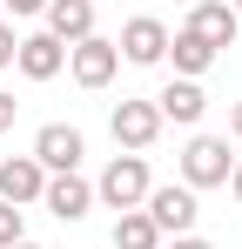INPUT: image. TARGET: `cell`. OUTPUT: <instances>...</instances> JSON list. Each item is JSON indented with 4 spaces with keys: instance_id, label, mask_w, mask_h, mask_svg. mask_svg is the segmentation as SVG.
Segmentation results:
<instances>
[{
    "instance_id": "cell-4",
    "label": "cell",
    "mask_w": 242,
    "mask_h": 249,
    "mask_svg": "<svg viewBox=\"0 0 242 249\" xmlns=\"http://www.w3.org/2000/svg\"><path fill=\"white\" fill-rule=\"evenodd\" d=\"M81 155H87V142H81L74 122H47V128L34 135V162L47 168V175H74Z\"/></svg>"
},
{
    "instance_id": "cell-13",
    "label": "cell",
    "mask_w": 242,
    "mask_h": 249,
    "mask_svg": "<svg viewBox=\"0 0 242 249\" xmlns=\"http://www.w3.org/2000/svg\"><path fill=\"white\" fill-rule=\"evenodd\" d=\"M47 34L61 47L87 41V34H94V0H54V7H47Z\"/></svg>"
},
{
    "instance_id": "cell-8",
    "label": "cell",
    "mask_w": 242,
    "mask_h": 249,
    "mask_svg": "<svg viewBox=\"0 0 242 249\" xmlns=\"http://www.w3.org/2000/svg\"><path fill=\"white\" fill-rule=\"evenodd\" d=\"M40 209H47L54 222H87V209H94V182H87V175H47Z\"/></svg>"
},
{
    "instance_id": "cell-19",
    "label": "cell",
    "mask_w": 242,
    "mask_h": 249,
    "mask_svg": "<svg viewBox=\"0 0 242 249\" xmlns=\"http://www.w3.org/2000/svg\"><path fill=\"white\" fill-rule=\"evenodd\" d=\"M14 115H20V101H14V94H7V88H0V135H7V128H14Z\"/></svg>"
},
{
    "instance_id": "cell-1",
    "label": "cell",
    "mask_w": 242,
    "mask_h": 249,
    "mask_svg": "<svg viewBox=\"0 0 242 249\" xmlns=\"http://www.w3.org/2000/svg\"><path fill=\"white\" fill-rule=\"evenodd\" d=\"M148 189H155V175H148V155H115V162L101 168V182H94V202L108 209H141L148 202Z\"/></svg>"
},
{
    "instance_id": "cell-3",
    "label": "cell",
    "mask_w": 242,
    "mask_h": 249,
    "mask_svg": "<svg viewBox=\"0 0 242 249\" xmlns=\"http://www.w3.org/2000/svg\"><path fill=\"white\" fill-rule=\"evenodd\" d=\"M148 215H155V229L161 236H195V189H189V182H161V189H148Z\"/></svg>"
},
{
    "instance_id": "cell-2",
    "label": "cell",
    "mask_w": 242,
    "mask_h": 249,
    "mask_svg": "<svg viewBox=\"0 0 242 249\" xmlns=\"http://www.w3.org/2000/svg\"><path fill=\"white\" fill-rule=\"evenodd\" d=\"M229 175H236V155H229L222 135H195L182 148V182L189 189H229Z\"/></svg>"
},
{
    "instance_id": "cell-23",
    "label": "cell",
    "mask_w": 242,
    "mask_h": 249,
    "mask_svg": "<svg viewBox=\"0 0 242 249\" xmlns=\"http://www.w3.org/2000/svg\"><path fill=\"white\" fill-rule=\"evenodd\" d=\"M14 249H40V243H14Z\"/></svg>"
},
{
    "instance_id": "cell-11",
    "label": "cell",
    "mask_w": 242,
    "mask_h": 249,
    "mask_svg": "<svg viewBox=\"0 0 242 249\" xmlns=\"http://www.w3.org/2000/svg\"><path fill=\"white\" fill-rule=\"evenodd\" d=\"M14 68H20L27 81H54V74L68 68V47L54 41V34H20V54H14Z\"/></svg>"
},
{
    "instance_id": "cell-22",
    "label": "cell",
    "mask_w": 242,
    "mask_h": 249,
    "mask_svg": "<svg viewBox=\"0 0 242 249\" xmlns=\"http://www.w3.org/2000/svg\"><path fill=\"white\" fill-rule=\"evenodd\" d=\"M229 196L242 202V155H236V175H229Z\"/></svg>"
},
{
    "instance_id": "cell-20",
    "label": "cell",
    "mask_w": 242,
    "mask_h": 249,
    "mask_svg": "<svg viewBox=\"0 0 242 249\" xmlns=\"http://www.w3.org/2000/svg\"><path fill=\"white\" fill-rule=\"evenodd\" d=\"M229 135H236V142H242V101H236V108H229Z\"/></svg>"
},
{
    "instance_id": "cell-16",
    "label": "cell",
    "mask_w": 242,
    "mask_h": 249,
    "mask_svg": "<svg viewBox=\"0 0 242 249\" xmlns=\"http://www.w3.org/2000/svg\"><path fill=\"white\" fill-rule=\"evenodd\" d=\"M14 243H27V209L0 202V249H14Z\"/></svg>"
},
{
    "instance_id": "cell-12",
    "label": "cell",
    "mask_w": 242,
    "mask_h": 249,
    "mask_svg": "<svg viewBox=\"0 0 242 249\" xmlns=\"http://www.w3.org/2000/svg\"><path fill=\"white\" fill-rule=\"evenodd\" d=\"M155 108H161V122L195 128V122H202V108H208V94H202V81H182V74H175V81L155 94Z\"/></svg>"
},
{
    "instance_id": "cell-9",
    "label": "cell",
    "mask_w": 242,
    "mask_h": 249,
    "mask_svg": "<svg viewBox=\"0 0 242 249\" xmlns=\"http://www.w3.org/2000/svg\"><path fill=\"white\" fill-rule=\"evenodd\" d=\"M47 196V168L34 162V155H7L0 162V202H14V209H27Z\"/></svg>"
},
{
    "instance_id": "cell-24",
    "label": "cell",
    "mask_w": 242,
    "mask_h": 249,
    "mask_svg": "<svg viewBox=\"0 0 242 249\" xmlns=\"http://www.w3.org/2000/svg\"><path fill=\"white\" fill-rule=\"evenodd\" d=\"M182 7H202V0H182Z\"/></svg>"
},
{
    "instance_id": "cell-21",
    "label": "cell",
    "mask_w": 242,
    "mask_h": 249,
    "mask_svg": "<svg viewBox=\"0 0 242 249\" xmlns=\"http://www.w3.org/2000/svg\"><path fill=\"white\" fill-rule=\"evenodd\" d=\"M175 249H215V243H202V236H175Z\"/></svg>"
},
{
    "instance_id": "cell-14",
    "label": "cell",
    "mask_w": 242,
    "mask_h": 249,
    "mask_svg": "<svg viewBox=\"0 0 242 249\" xmlns=\"http://www.w3.org/2000/svg\"><path fill=\"white\" fill-rule=\"evenodd\" d=\"M168 54H175V74H182V81H202V74L215 68V54H222V47H208L202 34L182 27V34H168Z\"/></svg>"
},
{
    "instance_id": "cell-15",
    "label": "cell",
    "mask_w": 242,
    "mask_h": 249,
    "mask_svg": "<svg viewBox=\"0 0 242 249\" xmlns=\"http://www.w3.org/2000/svg\"><path fill=\"white\" fill-rule=\"evenodd\" d=\"M115 249H161V229L148 209H128V215H115Z\"/></svg>"
},
{
    "instance_id": "cell-25",
    "label": "cell",
    "mask_w": 242,
    "mask_h": 249,
    "mask_svg": "<svg viewBox=\"0 0 242 249\" xmlns=\"http://www.w3.org/2000/svg\"><path fill=\"white\" fill-rule=\"evenodd\" d=\"M229 7H236V14H242V0H229Z\"/></svg>"
},
{
    "instance_id": "cell-17",
    "label": "cell",
    "mask_w": 242,
    "mask_h": 249,
    "mask_svg": "<svg viewBox=\"0 0 242 249\" xmlns=\"http://www.w3.org/2000/svg\"><path fill=\"white\" fill-rule=\"evenodd\" d=\"M0 7H7V20H34V14H47L54 0H0Z\"/></svg>"
},
{
    "instance_id": "cell-18",
    "label": "cell",
    "mask_w": 242,
    "mask_h": 249,
    "mask_svg": "<svg viewBox=\"0 0 242 249\" xmlns=\"http://www.w3.org/2000/svg\"><path fill=\"white\" fill-rule=\"evenodd\" d=\"M14 54H20V34H14V20H0V68H14Z\"/></svg>"
},
{
    "instance_id": "cell-6",
    "label": "cell",
    "mask_w": 242,
    "mask_h": 249,
    "mask_svg": "<svg viewBox=\"0 0 242 249\" xmlns=\"http://www.w3.org/2000/svg\"><path fill=\"white\" fill-rule=\"evenodd\" d=\"M115 68H121V47L101 41V34H87V41L68 47V74H74L81 88H108V81H115Z\"/></svg>"
},
{
    "instance_id": "cell-10",
    "label": "cell",
    "mask_w": 242,
    "mask_h": 249,
    "mask_svg": "<svg viewBox=\"0 0 242 249\" xmlns=\"http://www.w3.org/2000/svg\"><path fill=\"white\" fill-rule=\"evenodd\" d=\"M189 34H202L208 47H236L242 14L229 7V0H202V7H189Z\"/></svg>"
},
{
    "instance_id": "cell-7",
    "label": "cell",
    "mask_w": 242,
    "mask_h": 249,
    "mask_svg": "<svg viewBox=\"0 0 242 249\" xmlns=\"http://www.w3.org/2000/svg\"><path fill=\"white\" fill-rule=\"evenodd\" d=\"M121 61H135V68H155V61H168V27H161L155 14H135L128 27H121Z\"/></svg>"
},
{
    "instance_id": "cell-5",
    "label": "cell",
    "mask_w": 242,
    "mask_h": 249,
    "mask_svg": "<svg viewBox=\"0 0 242 249\" xmlns=\"http://www.w3.org/2000/svg\"><path fill=\"white\" fill-rule=\"evenodd\" d=\"M108 128H115V148L141 155V148H148V142L161 135V108H155V101H115Z\"/></svg>"
}]
</instances>
